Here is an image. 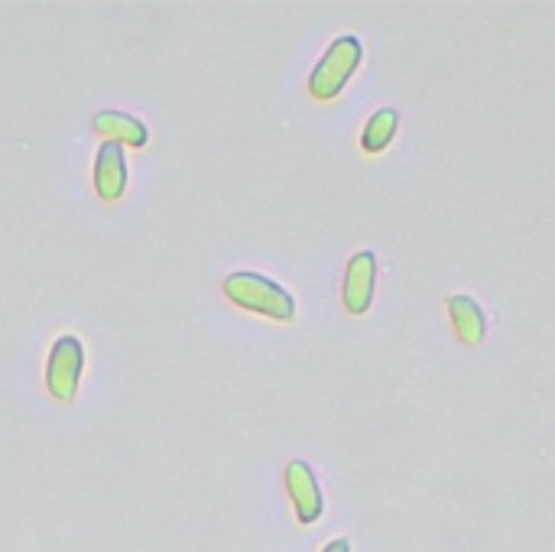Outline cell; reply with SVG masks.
<instances>
[{"instance_id":"cell-3","label":"cell","mask_w":555,"mask_h":552,"mask_svg":"<svg viewBox=\"0 0 555 552\" xmlns=\"http://www.w3.org/2000/svg\"><path fill=\"white\" fill-rule=\"evenodd\" d=\"M81 371H85V345L75 335L55 338L49 361H46V390L62 403L72 400L78 390Z\"/></svg>"},{"instance_id":"cell-1","label":"cell","mask_w":555,"mask_h":552,"mask_svg":"<svg viewBox=\"0 0 555 552\" xmlns=\"http://www.w3.org/2000/svg\"><path fill=\"white\" fill-rule=\"evenodd\" d=\"M224 296L231 303H237L241 309H250L257 316H270L276 322H289L296 316V299L293 293H286L280 283H273L270 277L263 273H250V270H241V273H231L224 280Z\"/></svg>"},{"instance_id":"cell-8","label":"cell","mask_w":555,"mask_h":552,"mask_svg":"<svg viewBox=\"0 0 555 552\" xmlns=\"http://www.w3.org/2000/svg\"><path fill=\"white\" fill-rule=\"evenodd\" d=\"M449 316L455 322V332L462 335L465 345H481L485 332H488V322H485V312L481 306L472 299V296H449Z\"/></svg>"},{"instance_id":"cell-9","label":"cell","mask_w":555,"mask_h":552,"mask_svg":"<svg viewBox=\"0 0 555 552\" xmlns=\"http://www.w3.org/2000/svg\"><path fill=\"white\" fill-rule=\"evenodd\" d=\"M397 127H400V114L393 107H380L367 117L364 130H361V146L367 153H384L390 146V140L397 137Z\"/></svg>"},{"instance_id":"cell-10","label":"cell","mask_w":555,"mask_h":552,"mask_svg":"<svg viewBox=\"0 0 555 552\" xmlns=\"http://www.w3.org/2000/svg\"><path fill=\"white\" fill-rule=\"evenodd\" d=\"M322 552H351V543L348 540H332Z\"/></svg>"},{"instance_id":"cell-5","label":"cell","mask_w":555,"mask_h":552,"mask_svg":"<svg viewBox=\"0 0 555 552\" xmlns=\"http://www.w3.org/2000/svg\"><path fill=\"white\" fill-rule=\"evenodd\" d=\"M286 491H289V501L296 508V517L299 524H315L322 517V491H319V482L312 475V468L306 462H289L286 465Z\"/></svg>"},{"instance_id":"cell-2","label":"cell","mask_w":555,"mask_h":552,"mask_svg":"<svg viewBox=\"0 0 555 552\" xmlns=\"http://www.w3.org/2000/svg\"><path fill=\"white\" fill-rule=\"evenodd\" d=\"M361 55H364V46L358 36H338L328 52L319 59V65L312 68L309 75V91L312 98L319 101H332L341 94V88L351 81V75L358 72L361 65Z\"/></svg>"},{"instance_id":"cell-6","label":"cell","mask_w":555,"mask_h":552,"mask_svg":"<svg viewBox=\"0 0 555 552\" xmlns=\"http://www.w3.org/2000/svg\"><path fill=\"white\" fill-rule=\"evenodd\" d=\"M124 189H127L124 146L104 140V143L98 146V156H94V192H98L104 202H114V198L124 195Z\"/></svg>"},{"instance_id":"cell-4","label":"cell","mask_w":555,"mask_h":552,"mask_svg":"<svg viewBox=\"0 0 555 552\" xmlns=\"http://www.w3.org/2000/svg\"><path fill=\"white\" fill-rule=\"evenodd\" d=\"M374 283H377V257L371 251H358L345 270V309L351 316H364L374 303Z\"/></svg>"},{"instance_id":"cell-7","label":"cell","mask_w":555,"mask_h":552,"mask_svg":"<svg viewBox=\"0 0 555 552\" xmlns=\"http://www.w3.org/2000/svg\"><path fill=\"white\" fill-rule=\"evenodd\" d=\"M94 130L104 140L120 143V146H146V137H150L146 124L130 117V114H124V111H101V114H94Z\"/></svg>"}]
</instances>
